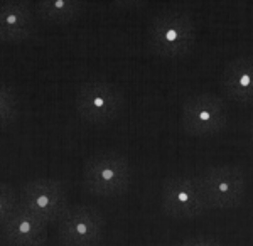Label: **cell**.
Here are the masks:
<instances>
[{"label":"cell","mask_w":253,"mask_h":246,"mask_svg":"<svg viewBox=\"0 0 253 246\" xmlns=\"http://www.w3.org/2000/svg\"><path fill=\"white\" fill-rule=\"evenodd\" d=\"M20 207H22V199H20L19 189L3 180L0 184V226L17 214Z\"/></svg>","instance_id":"obj_14"},{"label":"cell","mask_w":253,"mask_h":246,"mask_svg":"<svg viewBox=\"0 0 253 246\" xmlns=\"http://www.w3.org/2000/svg\"><path fill=\"white\" fill-rule=\"evenodd\" d=\"M125 106V95L118 86L103 80H89L78 86L75 108L81 120L93 125L113 122Z\"/></svg>","instance_id":"obj_3"},{"label":"cell","mask_w":253,"mask_h":246,"mask_svg":"<svg viewBox=\"0 0 253 246\" xmlns=\"http://www.w3.org/2000/svg\"><path fill=\"white\" fill-rule=\"evenodd\" d=\"M132 165L117 150H101L89 155L83 165V186L98 198H118L130 189Z\"/></svg>","instance_id":"obj_2"},{"label":"cell","mask_w":253,"mask_h":246,"mask_svg":"<svg viewBox=\"0 0 253 246\" xmlns=\"http://www.w3.org/2000/svg\"><path fill=\"white\" fill-rule=\"evenodd\" d=\"M219 88L235 103L253 105V56L228 61L219 75Z\"/></svg>","instance_id":"obj_11"},{"label":"cell","mask_w":253,"mask_h":246,"mask_svg":"<svg viewBox=\"0 0 253 246\" xmlns=\"http://www.w3.org/2000/svg\"><path fill=\"white\" fill-rule=\"evenodd\" d=\"M147 47L166 59L184 57L196 44V22L186 9L159 10L147 27Z\"/></svg>","instance_id":"obj_1"},{"label":"cell","mask_w":253,"mask_h":246,"mask_svg":"<svg viewBox=\"0 0 253 246\" xmlns=\"http://www.w3.org/2000/svg\"><path fill=\"white\" fill-rule=\"evenodd\" d=\"M248 140H250V147L253 149V122L250 123V126H248Z\"/></svg>","instance_id":"obj_17"},{"label":"cell","mask_w":253,"mask_h":246,"mask_svg":"<svg viewBox=\"0 0 253 246\" xmlns=\"http://www.w3.org/2000/svg\"><path fill=\"white\" fill-rule=\"evenodd\" d=\"M252 229H253V218H252Z\"/></svg>","instance_id":"obj_18"},{"label":"cell","mask_w":253,"mask_h":246,"mask_svg":"<svg viewBox=\"0 0 253 246\" xmlns=\"http://www.w3.org/2000/svg\"><path fill=\"white\" fill-rule=\"evenodd\" d=\"M19 192L22 206L46 221L47 224H58V221L69 209L68 191L58 179H31L19 187Z\"/></svg>","instance_id":"obj_7"},{"label":"cell","mask_w":253,"mask_h":246,"mask_svg":"<svg viewBox=\"0 0 253 246\" xmlns=\"http://www.w3.org/2000/svg\"><path fill=\"white\" fill-rule=\"evenodd\" d=\"M179 122L189 137H213L228 125V106L213 93H194L182 103Z\"/></svg>","instance_id":"obj_5"},{"label":"cell","mask_w":253,"mask_h":246,"mask_svg":"<svg viewBox=\"0 0 253 246\" xmlns=\"http://www.w3.org/2000/svg\"><path fill=\"white\" fill-rule=\"evenodd\" d=\"M47 226L46 221L22 206L17 214L0 226V235L7 246H42L47 240Z\"/></svg>","instance_id":"obj_10"},{"label":"cell","mask_w":253,"mask_h":246,"mask_svg":"<svg viewBox=\"0 0 253 246\" xmlns=\"http://www.w3.org/2000/svg\"><path fill=\"white\" fill-rule=\"evenodd\" d=\"M179 246H221V243L213 240V238L196 236V238H189V240L182 241Z\"/></svg>","instance_id":"obj_15"},{"label":"cell","mask_w":253,"mask_h":246,"mask_svg":"<svg viewBox=\"0 0 253 246\" xmlns=\"http://www.w3.org/2000/svg\"><path fill=\"white\" fill-rule=\"evenodd\" d=\"M20 103L17 93L7 81H2L0 84V126L2 130L9 128L19 120Z\"/></svg>","instance_id":"obj_13"},{"label":"cell","mask_w":253,"mask_h":246,"mask_svg":"<svg viewBox=\"0 0 253 246\" xmlns=\"http://www.w3.org/2000/svg\"><path fill=\"white\" fill-rule=\"evenodd\" d=\"M39 19L44 22L64 26L78 19L84 9V0H34Z\"/></svg>","instance_id":"obj_12"},{"label":"cell","mask_w":253,"mask_h":246,"mask_svg":"<svg viewBox=\"0 0 253 246\" xmlns=\"http://www.w3.org/2000/svg\"><path fill=\"white\" fill-rule=\"evenodd\" d=\"M161 207L172 219H194L210 211V204L196 175H167L161 186Z\"/></svg>","instance_id":"obj_4"},{"label":"cell","mask_w":253,"mask_h":246,"mask_svg":"<svg viewBox=\"0 0 253 246\" xmlns=\"http://www.w3.org/2000/svg\"><path fill=\"white\" fill-rule=\"evenodd\" d=\"M112 2H115L117 5H120V7H137V5H140L144 0H112Z\"/></svg>","instance_id":"obj_16"},{"label":"cell","mask_w":253,"mask_h":246,"mask_svg":"<svg viewBox=\"0 0 253 246\" xmlns=\"http://www.w3.org/2000/svg\"><path fill=\"white\" fill-rule=\"evenodd\" d=\"M198 180L211 209H235L243 203L247 177L235 165H211L201 170Z\"/></svg>","instance_id":"obj_6"},{"label":"cell","mask_w":253,"mask_h":246,"mask_svg":"<svg viewBox=\"0 0 253 246\" xmlns=\"http://www.w3.org/2000/svg\"><path fill=\"white\" fill-rule=\"evenodd\" d=\"M103 214L96 207L71 206L58 221V240L61 246H98L105 235Z\"/></svg>","instance_id":"obj_8"},{"label":"cell","mask_w":253,"mask_h":246,"mask_svg":"<svg viewBox=\"0 0 253 246\" xmlns=\"http://www.w3.org/2000/svg\"><path fill=\"white\" fill-rule=\"evenodd\" d=\"M38 10L31 0L0 2V41L3 44H22L32 39L38 29Z\"/></svg>","instance_id":"obj_9"}]
</instances>
